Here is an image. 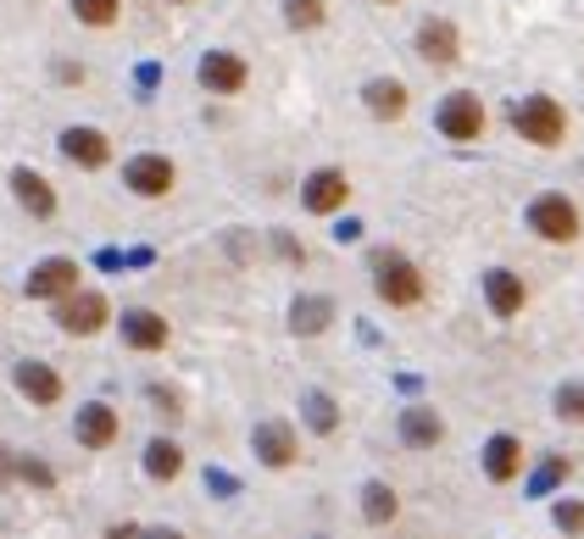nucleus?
Listing matches in <instances>:
<instances>
[{"mask_svg":"<svg viewBox=\"0 0 584 539\" xmlns=\"http://www.w3.org/2000/svg\"><path fill=\"white\" fill-rule=\"evenodd\" d=\"M373 289H378L384 306L407 312V306L423 301V273H418V262L401 256V251H378V256H373Z\"/></svg>","mask_w":584,"mask_h":539,"instance_id":"obj_1","label":"nucleus"},{"mask_svg":"<svg viewBox=\"0 0 584 539\" xmlns=\"http://www.w3.org/2000/svg\"><path fill=\"white\" fill-rule=\"evenodd\" d=\"M51 312H57V328L73 334V339H89V334H101L112 323V301L101 296V289H84V284L73 289V296L51 301Z\"/></svg>","mask_w":584,"mask_h":539,"instance_id":"obj_2","label":"nucleus"},{"mask_svg":"<svg viewBox=\"0 0 584 539\" xmlns=\"http://www.w3.org/2000/svg\"><path fill=\"white\" fill-rule=\"evenodd\" d=\"M512 128H518L529 145L551 151V145H562V139H568V112L551 101V95H529V101L512 112Z\"/></svg>","mask_w":584,"mask_h":539,"instance_id":"obj_3","label":"nucleus"},{"mask_svg":"<svg viewBox=\"0 0 584 539\" xmlns=\"http://www.w3.org/2000/svg\"><path fill=\"white\" fill-rule=\"evenodd\" d=\"M123 184L139 195V201H167V195L178 189V167H173V156L139 151V156L123 162Z\"/></svg>","mask_w":584,"mask_h":539,"instance_id":"obj_4","label":"nucleus"},{"mask_svg":"<svg viewBox=\"0 0 584 539\" xmlns=\"http://www.w3.org/2000/svg\"><path fill=\"white\" fill-rule=\"evenodd\" d=\"M434 128H440L451 145H473L484 134V101L473 89H451L440 101V112H434Z\"/></svg>","mask_w":584,"mask_h":539,"instance_id":"obj_5","label":"nucleus"},{"mask_svg":"<svg viewBox=\"0 0 584 539\" xmlns=\"http://www.w3.org/2000/svg\"><path fill=\"white\" fill-rule=\"evenodd\" d=\"M251 451H257V462H262V467L284 473V467H296V462H301V434L289 428L284 417H262V423H257V434H251Z\"/></svg>","mask_w":584,"mask_h":539,"instance_id":"obj_6","label":"nucleus"},{"mask_svg":"<svg viewBox=\"0 0 584 539\" xmlns=\"http://www.w3.org/2000/svg\"><path fill=\"white\" fill-rule=\"evenodd\" d=\"M529 228L540 234L546 245H573L579 239V206L568 201V195H540V201L529 206Z\"/></svg>","mask_w":584,"mask_h":539,"instance_id":"obj_7","label":"nucleus"},{"mask_svg":"<svg viewBox=\"0 0 584 539\" xmlns=\"http://www.w3.org/2000/svg\"><path fill=\"white\" fill-rule=\"evenodd\" d=\"M84 278H78V262L73 256H45L28 278H23V296L28 301H62V296H73Z\"/></svg>","mask_w":584,"mask_h":539,"instance_id":"obj_8","label":"nucleus"},{"mask_svg":"<svg viewBox=\"0 0 584 539\" xmlns=\"http://www.w3.org/2000/svg\"><path fill=\"white\" fill-rule=\"evenodd\" d=\"M73 439H78L84 451H112L117 439H123V417L107 401H84L78 417H73Z\"/></svg>","mask_w":584,"mask_h":539,"instance_id":"obj_9","label":"nucleus"},{"mask_svg":"<svg viewBox=\"0 0 584 539\" xmlns=\"http://www.w3.org/2000/svg\"><path fill=\"white\" fill-rule=\"evenodd\" d=\"M195 78H201L207 95H239L251 84V62L239 57V51H207L201 67H195Z\"/></svg>","mask_w":584,"mask_h":539,"instance_id":"obj_10","label":"nucleus"},{"mask_svg":"<svg viewBox=\"0 0 584 539\" xmlns=\"http://www.w3.org/2000/svg\"><path fill=\"white\" fill-rule=\"evenodd\" d=\"M117 334H123V346H128V351H139V356H157V351H167V339H173L167 317H162V312H151V306H134V312H123Z\"/></svg>","mask_w":584,"mask_h":539,"instance_id":"obj_11","label":"nucleus"},{"mask_svg":"<svg viewBox=\"0 0 584 539\" xmlns=\"http://www.w3.org/2000/svg\"><path fill=\"white\" fill-rule=\"evenodd\" d=\"M346 201H351V178L339 173V167H318V173L301 184V206H307L312 217H334V212H346Z\"/></svg>","mask_w":584,"mask_h":539,"instance_id":"obj_12","label":"nucleus"},{"mask_svg":"<svg viewBox=\"0 0 584 539\" xmlns=\"http://www.w3.org/2000/svg\"><path fill=\"white\" fill-rule=\"evenodd\" d=\"M12 384H17V396H23L28 406H57V401H62V389H67L62 373H57L51 362H34V356L12 367Z\"/></svg>","mask_w":584,"mask_h":539,"instance_id":"obj_13","label":"nucleus"},{"mask_svg":"<svg viewBox=\"0 0 584 539\" xmlns=\"http://www.w3.org/2000/svg\"><path fill=\"white\" fill-rule=\"evenodd\" d=\"M418 57H423L428 67H451V62L462 57V34H457V23H451V17H428V23L418 28Z\"/></svg>","mask_w":584,"mask_h":539,"instance_id":"obj_14","label":"nucleus"},{"mask_svg":"<svg viewBox=\"0 0 584 539\" xmlns=\"http://www.w3.org/2000/svg\"><path fill=\"white\" fill-rule=\"evenodd\" d=\"M12 195H17V206L28 212V217H57V184L45 178V173H34V167H12Z\"/></svg>","mask_w":584,"mask_h":539,"instance_id":"obj_15","label":"nucleus"},{"mask_svg":"<svg viewBox=\"0 0 584 539\" xmlns=\"http://www.w3.org/2000/svg\"><path fill=\"white\" fill-rule=\"evenodd\" d=\"M62 156H67L73 167H84V173H101V167L112 162V139H107L101 128H67V134H62Z\"/></svg>","mask_w":584,"mask_h":539,"instance_id":"obj_16","label":"nucleus"},{"mask_svg":"<svg viewBox=\"0 0 584 539\" xmlns=\"http://www.w3.org/2000/svg\"><path fill=\"white\" fill-rule=\"evenodd\" d=\"M362 101H368V112H373L378 123H401V117H407V106H412V95H407V84H401V78H368Z\"/></svg>","mask_w":584,"mask_h":539,"instance_id":"obj_17","label":"nucleus"},{"mask_svg":"<svg viewBox=\"0 0 584 539\" xmlns=\"http://www.w3.org/2000/svg\"><path fill=\"white\" fill-rule=\"evenodd\" d=\"M484 301H490V312H496V317H518V312H523V301H529V284H523L518 273L496 267V273H484Z\"/></svg>","mask_w":584,"mask_h":539,"instance_id":"obj_18","label":"nucleus"},{"mask_svg":"<svg viewBox=\"0 0 584 539\" xmlns=\"http://www.w3.org/2000/svg\"><path fill=\"white\" fill-rule=\"evenodd\" d=\"M401 439H407L412 451L440 446V439H446V417L434 412V406H407V412H401Z\"/></svg>","mask_w":584,"mask_h":539,"instance_id":"obj_19","label":"nucleus"},{"mask_svg":"<svg viewBox=\"0 0 584 539\" xmlns=\"http://www.w3.org/2000/svg\"><path fill=\"white\" fill-rule=\"evenodd\" d=\"M484 473H490V484H512L523 473V446L518 434H496L490 446H484Z\"/></svg>","mask_w":584,"mask_h":539,"instance_id":"obj_20","label":"nucleus"},{"mask_svg":"<svg viewBox=\"0 0 584 539\" xmlns=\"http://www.w3.org/2000/svg\"><path fill=\"white\" fill-rule=\"evenodd\" d=\"M328 323H334V301L328 296H296V306H289V328H296L301 339H318Z\"/></svg>","mask_w":584,"mask_h":539,"instance_id":"obj_21","label":"nucleus"},{"mask_svg":"<svg viewBox=\"0 0 584 539\" xmlns=\"http://www.w3.org/2000/svg\"><path fill=\"white\" fill-rule=\"evenodd\" d=\"M184 473V451L173 446L167 434H157L151 446H145V478H157V484H173Z\"/></svg>","mask_w":584,"mask_h":539,"instance_id":"obj_22","label":"nucleus"},{"mask_svg":"<svg viewBox=\"0 0 584 539\" xmlns=\"http://www.w3.org/2000/svg\"><path fill=\"white\" fill-rule=\"evenodd\" d=\"M396 512H401V501H396V489L389 484H362V517L373 523V528H384V523H396Z\"/></svg>","mask_w":584,"mask_h":539,"instance_id":"obj_23","label":"nucleus"},{"mask_svg":"<svg viewBox=\"0 0 584 539\" xmlns=\"http://www.w3.org/2000/svg\"><path fill=\"white\" fill-rule=\"evenodd\" d=\"M284 23L296 34H318L328 23V0H284Z\"/></svg>","mask_w":584,"mask_h":539,"instance_id":"obj_24","label":"nucleus"},{"mask_svg":"<svg viewBox=\"0 0 584 539\" xmlns=\"http://www.w3.org/2000/svg\"><path fill=\"white\" fill-rule=\"evenodd\" d=\"M301 417H307L312 434H334L339 428V406L323 396V389H307V396H301Z\"/></svg>","mask_w":584,"mask_h":539,"instance_id":"obj_25","label":"nucleus"},{"mask_svg":"<svg viewBox=\"0 0 584 539\" xmlns=\"http://www.w3.org/2000/svg\"><path fill=\"white\" fill-rule=\"evenodd\" d=\"M73 17H78L84 28H117L123 0H73Z\"/></svg>","mask_w":584,"mask_h":539,"instance_id":"obj_26","label":"nucleus"},{"mask_svg":"<svg viewBox=\"0 0 584 539\" xmlns=\"http://www.w3.org/2000/svg\"><path fill=\"white\" fill-rule=\"evenodd\" d=\"M17 484H34V489H57V473L45 456H17Z\"/></svg>","mask_w":584,"mask_h":539,"instance_id":"obj_27","label":"nucleus"},{"mask_svg":"<svg viewBox=\"0 0 584 539\" xmlns=\"http://www.w3.org/2000/svg\"><path fill=\"white\" fill-rule=\"evenodd\" d=\"M151 406H157L167 423H184V396H178L173 384H151Z\"/></svg>","mask_w":584,"mask_h":539,"instance_id":"obj_28","label":"nucleus"},{"mask_svg":"<svg viewBox=\"0 0 584 539\" xmlns=\"http://www.w3.org/2000/svg\"><path fill=\"white\" fill-rule=\"evenodd\" d=\"M557 412H562L568 423H584V384H562V389H557Z\"/></svg>","mask_w":584,"mask_h":539,"instance_id":"obj_29","label":"nucleus"},{"mask_svg":"<svg viewBox=\"0 0 584 539\" xmlns=\"http://www.w3.org/2000/svg\"><path fill=\"white\" fill-rule=\"evenodd\" d=\"M557 528L562 534H584V501H557Z\"/></svg>","mask_w":584,"mask_h":539,"instance_id":"obj_30","label":"nucleus"},{"mask_svg":"<svg viewBox=\"0 0 584 539\" xmlns=\"http://www.w3.org/2000/svg\"><path fill=\"white\" fill-rule=\"evenodd\" d=\"M568 467H573V462H562V456H546V467L534 473V489H551V484H557V478H562Z\"/></svg>","mask_w":584,"mask_h":539,"instance_id":"obj_31","label":"nucleus"},{"mask_svg":"<svg viewBox=\"0 0 584 539\" xmlns=\"http://www.w3.org/2000/svg\"><path fill=\"white\" fill-rule=\"evenodd\" d=\"M7 484H17V451L0 446V489H7Z\"/></svg>","mask_w":584,"mask_h":539,"instance_id":"obj_32","label":"nucleus"},{"mask_svg":"<svg viewBox=\"0 0 584 539\" xmlns=\"http://www.w3.org/2000/svg\"><path fill=\"white\" fill-rule=\"evenodd\" d=\"M139 539H184L178 528H139Z\"/></svg>","mask_w":584,"mask_h":539,"instance_id":"obj_33","label":"nucleus"},{"mask_svg":"<svg viewBox=\"0 0 584 539\" xmlns=\"http://www.w3.org/2000/svg\"><path fill=\"white\" fill-rule=\"evenodd\" d=\"M107 539H139V528L134 523H117V528H107Z\"/></svg>","mask_w":584,"mask_h":539,"instance_id":"obj_34","label":"nucleus"},{"mask_svg":"<svg viewBox=\"0 0 584 539\" xmlns=\"http://www.w3.org/2000/svg\"><path fill=\"white\" fill-rule=\"evenodd\" d=\"M373 7H401V0H373Z\"/></svg>","mask_w":584,"mask_h":539,"instance_id":"obj_35","label":"nucleus"},{"mask_svg":"<svg viewBox=\"0 0 584 539\" xmlns=\"http://www.w3.org/2000/svg\"><path fill=\"white\" fill-rule=\"evenodd\" d=\"M173 7H189V0H173Z\"/></svg>","mask_w":584,"mask_h":539,"instance_id":"obj_36","label":"nucleus"},{"mask_svg":"<svg viewBox=\"0 0 584 539\" xmlns=\"http://www.w3.org/2000/svg\"><path fill=\"white\" fill-rule=\"evenodd\" d=\"M318 539H323V534H318Z\"/></svg>","mask_w":584,"mask_h":539,"instance_id":"obj_37","label":"nucleus"}]
</instances>
